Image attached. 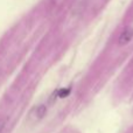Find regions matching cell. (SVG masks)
<instances>
[{"mask_svg":"<svg viewBox=\"0 0 133 133\" xmlns=\"http://www.w3.org/2000/svg\"><path fill=\"white\" fill-rule=\"evenodd\" d=\"M133 39V28L129 27L119 35V40H118V44L119 46H126L130 43V41Z\"/></svg>","mask_w":133,"mask_h":133,"instance_id":"1","label":"cell"},{"mask_svg":"<svg viewBox=\"0 0 133 133\" xmlns=\"http://www.w3.org/2000/svg\"><path fill=\"white\" fill-rule=\"evenodd\" d=\"M46 113H47V108H46V105L41 104V105L36 106V108H35L34 110L32 111L30 116H33L35 120H40V119H42V118L46 116Z\"/></svg>","mask_w":133,"mask_h":133,"instance_id":"2","label":"cell"},{"mask_svg":"<svg viewBox=\"0 0 133 133\" xmlns=\"http://www.w3.org/2000/svg\"><path fill=\"white\" fill-rule=\"evenodd\" d=\"M70 89L69 88H63V89H60L56 91V96L58 97V98H65V97H68L69 95H70Z\"/></svg>","mask_w":133,"mask_h":133,"instance_id":"3","label":"cell"},{"mask_svg":"<svg viewBox=\"0 0 133 133\" xmlns=\"http://www.w3.org/2000/svg\"><path fill=\"white\" fill-rule=\"evenodd\" d=\"M6 123H7V119H5V118L0 119V133L4 132L5 127H6Z\"/></svg>","mask_w":133,"mask_h":133,"instance_id":"4","label":"cell"}]
</instances>
